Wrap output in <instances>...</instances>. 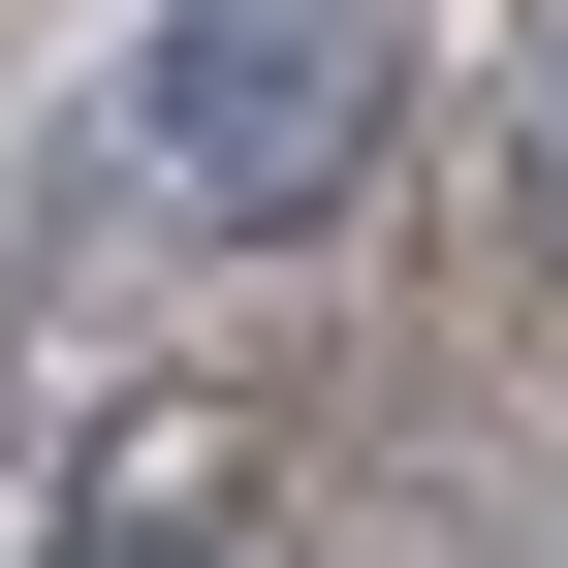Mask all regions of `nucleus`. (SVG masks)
<instances>
[{
    "instance_id": "nucleus-1",
    "label": "nucleus",
    "mask_w": 568,
    "mask_h": 568,
    "mask_svg": "<svg viewBox=\"0 0 568 568\" xmlns=\"http://www.w3.org/2000/svg\"><path fill=\"white\" fill-rule=\"evenodd\" d=\"M126 95H159L126 159H159L190 222H347V190H379V32H347V0H190Z\"/></svg>"
}]
</instances>
